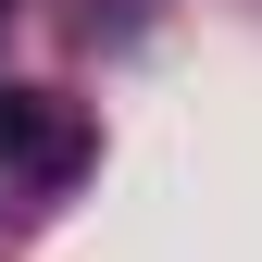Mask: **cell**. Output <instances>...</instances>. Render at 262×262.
Here are the masks:
<instances>
[{"instance_id":"obj_1","label":"cell","mask_w":262,"mask_h":262,"mask_svg":"<svg viewBox=\"0 0 262 262\" xmlns=\"http://www.w3.org/2000/svg\"><path fill=\"white\" fill-rule=\"evenodd\" d=\"M75 162H88L75 100H50V88H13V100H0V175H38V187H62Z\"/></svg>"}]
</instances>
